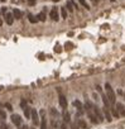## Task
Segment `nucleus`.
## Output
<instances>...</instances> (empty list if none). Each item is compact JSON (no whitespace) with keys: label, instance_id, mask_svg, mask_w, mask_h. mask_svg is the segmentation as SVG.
Returning <instances> with one entry per match:
<instances>
[{"label":"nucleus","instance_id":"0eeeda50","mask_svg":"<svg viewBox=\"0 0 125 129\" xmlns=\"http://www.w3.org/2000/svg\"><path fill=\"white\" fill-rule=\"evenodd\" d=\"M11 121H13V124L17 125V127L21 125V118H20V115H18V114H13L11 115Z\"/></svg>","mask_w":125,"mask_h":129},{"label":"nucleus","instance_id":"9b49d317","mask_svg":"<svg viewBox=\"0 0 125 129\" xmlns=\"http://www.w3.org/2000/svg\"><path fill=\"white\" fill-rule=\"evenodd\" d=\"M73 106H75V108L81 113V114H82L83 113V105H82V103H81V101H78V100H75V101H73Z\"/></svg>","mask_w":125,"mask_h":129},{"label":"nucleus","instance_id":"f257e3e1","mask_svg":"<svg viewBox=\"0 0 125 129\" xmlns=\"http://www.w3.org/2000/svg\"><path fill=\"white\" fill-rule=\"evenodd\" d=\"M105 89H106V96H107V99H109L110 105H115V103H116V96H115L114 89L111 87V85H110L109 82L105 83Z\"/></svg>","mask_w":125,"mask_h":129},{"label":"nucleus","instance_id":"f704fd0d","mask_svg":"<svg viewBox=\"0 0 125 129\" xmlns=\"http://www.w3.org/2000/svg\"><path fill=\"white\" fill-rule=\"evenodd\" d=\"M111 1H115V0H111Z\"/></svg>","mask_w":125,"mask_h":129},{"label":"nucleus","instance_id":"f03ea898","mask_svg":"<svg viewBox=\"0 0 125 129\" xmlns=\"http://www.w3.org/2000/svg\"><path fill=\"white\" fill-rule=\"evenodd\" d=\"M49 17H51V19L54 20V22L60 20V12H58V8L57 6H53L52 8V10L49 12Z\"/></svg>","mask_w":125,"mask_h":129},{"label":"nucleus","instance_id":"f3484780","mask_svg":"<svg viewBox=\"0 0 125 129\" xmlns=\"http://www.w3.org/2000/svg\"><path fill=\"white\" fill-rule=\"evenodd\" d=\"M37 19L41 20V22H44V20H46V13H44V10L41 12L38 15H37Z\"/></svg>","mask_w":125,"mask_h":129},{"label":"nucleus","instance_id":"aec40b11","mask_svg":"<svg viewBox=\"0 0 125 129\" xmlns=\"http://www.w3.org/2000/svg\"><path fill=\"white\" fill-rule=\"evenodd\" d=\"M78 1H80V4H81V5H82L83 8H86V9H87V10H89V9H90V5H89V4H87V3H86V0H78Z\"/></svg>","mask_w":125,"mask_h":129},{"label":"nucleus","instance_id":"7ed1b4c3","mask_svg":"<svg viewBox=\"0 0 125 129\" xmlns=\"http://www.w3.org/2000/svg\"><path fill=\"white\" fill-rule=\"evenodd\" d=\"M31 118H32V121L34 125H39L41 121H39V117H38V111L35 109H32L31 110Z\"/></svg>","mask_w":125,"mask_h":129},{"label":"nucleus","instance_id":"c9c22d12","mask_svg":"<svg viewBox=\"0 0 125 129\" xmlns=\"http://www.w3.org/2000/svg\"><path fill=\"white\" fill-rule=\"evenodd\" d=\"M31 129H34V128H31Z\"/></svg>","mask_w":125,"mask_h":129},{"label":"nucleus","instance_id":"473e14b6","mask_svg":"<svg viewBox=\"0 0 125 129\" xmlns=\"http://www.w3.org/2000/svg\"><path fill=\"white\" fill-rule=\"evenodd\" d=\"M92 1H94V3H97V1H99V0H92Z\"/></svg>","mask_w":125,"mask_h":129},{"label":"nucleus","instance_id":"c756f323","mask_svg":"<svg viewBox=\"0 0 125 129\" xmlns=\"http://www.w3.org/2000/svg\"><path fill=\"white\" fill-rule=\"evenodd\" d=\"M96 89H97V91H99V93H101V87H100V86H96Z\"/></svg>","mask_w":125,"mask_h":129},{"label":"nucleus","instance_id":"1a4fd4ad","mask_svg":"<svg viewBox=\"0 0 125 129\" xmlns=\"http://www.w3.org/2000/svg\"><path fill=\"white\" fill-rule=\"evenodd\" d=\"M115 109L117 110V113H119V115H120V117H124V115H125V106H124L121 103H117Z\"/></svg>","mask_w":125,"mask_h":129},{"label":"nucleus","instance_id":"ddd939ff","mask_svg":"<svg viewBox=\"0 0 125 129\" xmlns=\"http://www.w3.org/2000/svg\"><path fill=\"white\" fill-rule=\"evenodd\" d=\"M71 121V115L68 114V111L67 110H63V123H70Z\"/></svg>","mask_w":125,"mask_h":129},{"label":"nucleus","instance_id":"20e7f679","mask_svg":"<svg viewBox=\"0 0 125 129\" xmlns=\"http://www.w3.org/2000/svg\"><path fill=\"white\" fill-rule=\"evenodd\" d=\"M92 110H94L95 115H96V118H97L99 121H102V120H104V114H102V111L100 110V108H99L97 105H94V106H92Z\"/></svg>","mask_w":125,"mask_h":129},{"label":"nucleus","instance_id":"6ab92c4d","mask_svg":"<svg viewBox=\"0 0 125 129\" xmlns=\"http://www.w3.org/2000/svg\"><path fill=\"white\" fill-rule=\"evenodd\" d=\"M28 19H29V22H31V23H37V22H38L37 17H34V15H33V14H31V13L28 14Z\"/></svg>","mask_w":125,"mask_h":129},{"label":"nucleus","instance_id":"6e6552de","mask_svg":"<svg viewBox=\"0 0 125 129\" xmlns=\"http://www.w3.org/2000/svg\"><path fill=\"white\" fill-rule=\"evenodd\" d=\"M87 115H89V119L92 121L94 124H99L100 121L97 120V118H96V115H95V113H94V110L91 109V110H87Z\"/></svg>","mask_w":125,"mask_h":129},{"label":"nucleus","instance_id":"423d86ee","mask_svg":"<svg viewBox=\"0 0 125 129\" xmlns=\"http://www.w3.org/2000/svg\"><path fill=\"white\" fill-rule=\"evenodd\" d=\"M4 18H5V22H6V24H8V25H11V24H13V22H14L13 13H9L8 10H6V12L4 13Z\"/></svg>","mask_w":125,"mask_h":129},{"label":"nucleus","instance_id":"b1692460","mask_svg":"<svg viewBox=\"0 0 125 129\" xmlns=\"http://www.w3.org/2000/svg\"><path fill=\"white\" fill-rule=\"evenodd\" d=\"M0 129H9V127L5 124L4 120H0Z\"/></svg>","mask_w":125,"mask_h":129},{"label":"nucleus","instance_id":"a878e982","mask_svg":"<svg viewBox=\"0 0 125 129\" xmlns=\"http://www.w3.org/2000/svg\"><path fill=\"white\" fill-rule=\"evenodd\" d=\"M28 3L31 4V5H35V3H37V0H28Z\"/></svg>","mask_w":125,"mask_h":129},{"label":"nucleus","instance_id":"cd10ccee","mask_svg":"<svg viewBox=\"0 0 125 129\" xmlns=\"http://www.w3.org/2000/svg\"><path fill=\"white\" fill-rule=\"evenodd\" d=\"M20 106H21V108H24V106H27V103H25V101L23 100V101L20 103Z\"/></svg>","mask_w":125,"mask_h":129},{"label":"nucleus","instance_id":"72a5a7b5","mask_svg":"<svg viewBox=\"0 0 125 129\" xmlns=\"http://www.w3.org/2000/svg\"><path fill=\"white\" fill-rule=\"evenodd\" d=\"M0 1H3V3H4V1H5V0H0Z\"/></svg>","mask_w":125,"mask_h":129},{"label":"nucleus","instance_id":"dca6fc26","mask_svg":"<svg viewBox=\"0 0 125 129\" xmlns=\"http://www.w3.org/2000/svg\"><path fill=\"white\" fill-rule=\"evenodd\" d=\"M101 97H102V101H104V105L106 106V108H110L111 105H110V103H109V99H107V96L102 94V95H101Z\"/></svg>","mask_w":125,"mask_h":129},{"label":"nucleus","instance_id":"4468645a","mask_svg":"<svg viewBox=\"0 0 125 129\" xmlns=\"http://www.w3.org/2000/svg\"><path fill=\"white\" fill-rule=\"evenodd\" d=\"M13 17H14V19H20L21 17H23V13H21L19 9H14L13 10Z\"/></svg>","mask_w":125,"mask_h":129},{"label":"nucleus","instance_id":"9d476101","mask_svg":"<svg viewBox=\"0 0 125 129\" xmlns=\"http://www.w3.org/2000/svg\"><path fill=\"white\" fill-rule=\"evenodd\" d=\"M104 117L106 118L107 121H111L113 120V117H111V113H110V108H106V106H104Z\"/></svg>","mask_w":125,"mask_h":129},{"label":"nucleus","instance_id":"7c9ffc66","mask_svg":"<svg viewBox=\"0 0 125 129\" xmlns=\"http://www.w3.org/2000/svg\"><path fill=\"white\" fill-rule=\"evenodd\" d=\"M21 129H28V127L27 125H23V127H21Z\"/></svg>","mask_w":125,"mask_h":129},{"label":"nucleus","instance_id":"393cba45","mask_svg":"<svg viewBox=\"0 0 125 129\" xmlns=\"http://www.w3.org/2000/svg\"><path fill=\"white\" fill-rule=\"evenodd\" d=\"M78 124H80V127H82V128H85V129L87 128V125H86V123H85L83 120H80V121H78Z\"/></svg>","mask_w":125,"mask_h":129},{"label":"nucleus","instance_id":"2f4dec72","mask_svg":"<svg viewBox=\"0 0 125 129\" xmlns=\"http://www.w3.org/2000/svg\"><path fill=\"white\" fill-rule=\"evenodd\" d=\"M1 24H3V20H1V18H0V27H1Z\"/></svg>","mask_w":125,"mask_h":129},{"label":"nucleus","instance_id":"a211bd4d","mask_svg":"<svg viewBox=\"0 0 125 129\" xmlns=\"http://www.w3.org/2000/svg\"><path fill=\"white\" fill-rule=\"evenodd\" d=\"M66 8H67V10L70 13L73 12V4H72V0H70V1H67V4H66Z\"/></svg>","mask_w":125,"mask_h":129},{"label":"nucleus","instance_id":"bb28decb","mask_svg":"<svg viewBox=\"0 0 125 129\" xmlns=\"http://www.w3.org/2000/svg\"><path fill=\"white\" fill-rule=\"evenodd\" d=\"M51 113H52V114H53V115H58V113H57V111H56V110H54L53 108H52V109H51Z\"/></svg>","mask_w":125,"mask_h":129},{"label":"nucleus","instance_id":"2eb2a0df","mask_svg":"<svg viewBox=\"0 0 125 129\" xmlns=\"http://www.w3.org/2000/svg\"><path fill=\"white\" fill-rule=\"evenodd\" d=\"M23 110H24V115H25V118L27 119H31V108H29V106H24L23 108Z\"/></svg>","mask_w":125,"mask_h":129},{"label":"nucleus","instance_id":"f8f14e48","mask_svg":"<svg viewBox=\"0 0 125 129\" xmlns=\"http://www.w3.org/2000/svg\"><path fill=\"white\" fill-rule=\"evenodd\" d=\"M42 114V121H41V129H47V119L44 117V111H41Z\"/></svg>","mask_w":125,"mask_h":129},{"label":"nucleus","instance_id":"c85d7f7f","mask_svg":"<svg viewBox=\"0 0 125 129\" xmlns=\"http://www.w3.org/2000/svg\"><path fill=\"white\" fill-rule=\"evenodd\" d=\"M5 106H6V108H8L9 110H11V109H13V108H11V105H10V104H8V103L5 104Z\"/></svg>","mask_w":125,"mask_h":129},{"label":"nucleus","instance_id":"412c9836","mask_svg":"<svg viewBox=\"0 0 125 129\" xmlns=\"http://www.w3.org/2000/svg\"><path fill=\"white\" fill-rule=\"evenodd\" d=\"M61 14H62V18L63 19L67 18V10H66V8H61Z\"/></svg>","mask_w":125,"mask_h":129},{"label":"nucleus","instance_id":"4be33fe9","mask_svg":"<svg viewBox=\"0 0 125 129\" xmlns=\"http://www.w3.org/2000/svg\"><path fill=\"white\" fill-rule=\"evenodd\" d=\"M0 118H1V120L5 121V119H6V114H5L4 109H0Z\"/></svg>","mask_w":125,"mask_h":129},{"label":"nucleus","instance_id":"5701e85b","mask_svg":"<svg viewBox=\"0 0 125 129\" xmlns=\"http://www.w3.org/2000/svg\"><path fill=\"white\" fill-rule=\"evenodd\" d=\"M110 110H111V113H113V115L115 117V118H119L120 115H119V113H117V110L115 109V108H110Z\"/></svg>","mask_w":125,"mask_h":129},{"label":"nucleus","instance_id":"39448f33","mask_svg":"<svg viewBox=\"0 0 125 129\" xmlns=\"http://www.w3.org/2000/svg\"><path fill=\"white\" fill-rule=\"evenodd\" d=\"M58 103H60L61 105V108L64 110V109H67V106H68V103H67V99L64 97V95L60 94V96H58Z\"/></svg>","mask_w":125,"mask_h":129}]
</instances>
